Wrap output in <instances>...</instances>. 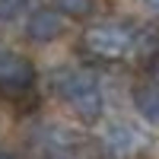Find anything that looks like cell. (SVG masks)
I'll list each match as a JSON object with an SVG mask.
<instances>
[{"label":"cell","mask_w":159,"mask_h":159,"mask_svg":"<svg viewBox=\"0 0 159 159\" xmlns=\"http://www.w3.org/2000/svg\"><path fill=\"white\" fill-rule=\"evenodd\" d=\"M54 89H57V96L67 102V108L80 118V121L96 124L102 118L105 99H102L99 80L89 70H64V73H57L54 76Z\"/></svg>","instance_id":"cell-1"},{"label":"cell","mask_w":159,"mask_h":159,"mask_svg":"<svg viewBox=\"0 0 159 159\" xmlns=\"http://www.w3.org/2000/svg\"><path fill=\"white\" fill-rule=\"evenodd\" d=\"M130 38H134V29L124 22H99L86 29L83 35V45L89 54H96L102 61H118L130 51Z\"/></svg>","instance_id":"cell-2"},{"label":"cell","mask_w":159,"mask_h":159,"mask_svg":"<svg viewBox=\"0 0 159 159\" xmlns=\"http://www.w3.org/2000/svg\"><path fill=\"white\" fill-rule=\"evenodd\" d=\"M35 83V67L22 54H0V96H25Z\"/></svg>","instance_id":"cell-3"},{"label":"cell","mask_w":159,"mask_h":159,"mask_svg":"<svg viewBox=\"0 0 159 159\" xmlns=\"http://www.w3.org/2000/svg\"><path fill=\"white\" fill-rule=\"evenodd\" d=\"M25 35H29L35 45H48V42H54V38L64 35V16H61L57 10H48V7L32 10L29 22H25Z\"/></svg>","instance_id":"cell-4"},{"label":"cell","mask_w":159,"mask_h":159,"mask_svg":"<svg viewBox=\"0 0 159 159\" xmlns=\"http://www.w3.org/2000/svg\"><path fill=\"white\" fill-rule=\"evenodd\" d=\"M105 147H108L115 156H134L137 150L147 147V137H143L137 127L118 121V124H111L108 130H105Z\"/></svg>","instance_id":"cell-5"},{"label":"cell","mask_w":159,"mask_h":159,"mask_svg":"<svg viewBox=\"0 0 159 159\" xmlns=\"http://www.w3.org/2000/svg\"><path fill=\"white\" fill-rule=\"evenodd\" d=\"M134 108L147 124L159 127V83H143L134 89Z\"/></svg>","instance_id":"cell-6"},{"label":"cell","mask_w":159,"mask_h":159,"mask_svg":"<svg viewBox=\"0 0 159 159\" xmlns=\"http://www.w3.org/2000/svg\"><path fill=\"white\" fill-rule=\"evenodd\" d=\"M130 51H134L137 57L150 61V57H159V25L150 22V25H140L130 38Z\"/></svg>","instance_id":"cell-7"},{"label":"cell","mask_w":159,"mask_h":159,"mask_svg":"<svg viewBox=\"0 0 159 159\" xmlns=\"http://www.w3.org/2000/svg\"><path fill=\"white\" fill-rule=\"evenodd\" d=\"M51 3L61 16H70V19H86L96 10V0H51Z\"/></svg>","instance_id":"cell-8"},{"label":"cell","mask_w":159,"mask_h":159,"mask_svg":"<svg viewBox=\"0 0 159 159\" xmlns=\"http://www.w3.org/2000/svg\"><path fill=\"white\" fill-rule=\"evenodd\" d=\"M25 3L29 0H0V22H13L25 10Z\"/></svg>","instance_id":"cell-9"},{"label":"cell","mask_w":159,"mask_h":159,"mask_svg":"<svg viewBox=\"0 0 159 159\" xmlns=\"http://www.w3.org/2000/svg\"><path fill=\"white\" fill-rule=\"evenodd\" d=\"M150 76L153 83H159V57H150Z\"/></svg>","instance_id":"cell-10"},{"label":"cell","mask_w":159,"mask_h":159,"mask_svg":"<svg viewBox=\"0 0 159 159\" xmlns=\"http://www.w3.org/2000/svg\"><path fill=\"white\" fill-rule=\"evenodd\" d=\"M143 3H147V7H150V10L156 13V16H159V0H143Z\"/></svg>","instance_id":"cell-11"},{"label":"cell","mask_w":159,"mask_h":159,"mask_svg":"<svg viewBox=\"0 0 159 159\" xmlns=\"http://www.w3.org/2000/svg\"><path fill=\"white\" fill-rule=\"evenodd\" d=\"M0 159H16V156H13V153H0Z\"/></svg>","instance_id":"cell-12"}]
</instances>
